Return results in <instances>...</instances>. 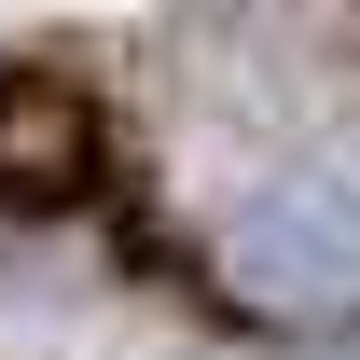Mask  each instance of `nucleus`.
<instances>
[{"label":"nucleus","mask_w":360,"mask_h":360,"mask_svg":"<svg viewBox=\"0 0 360 360\" xmlns=\"http://www.w3.org/2000/svg\"><path fill=\"white\" fill-rule=\"evenodd\" d=\"M222 277L277 319H319V305H360V180L347 167H277L236 194L222 222Z\"/></svg>","instance_id":"f257e3e1"},{"label":"nucleus","mask_w":360,"mask_h":360,"mask_svg":"<svg viewBox=\"0 0 360 360\" xmlns=\"http://www.w3.org/2000/svg\"><path fill=\"white\" fill-rule=\"evenodd\" d=\"M97 167H111L97 97L56 70H0V208H84Z\"/></svg>","instance_id":"f03ea898"}]
</instances>
